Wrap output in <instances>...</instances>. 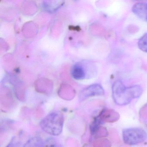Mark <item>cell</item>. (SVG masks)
<instances>
[{
	"label": "cell",
	"instance_id": "1",
	"mask_svg": "<svg viewBox=\"0 0 147 147\" xmlns=\"http://www.w3.org/2000/svg\"><path fill=\"white\" fill-rule=\"evenodd\" d=\"M143 92L142 88L136 85L126 87L120 80H117L112 86V97L116 104L125 105L133 99L140 97Z\"/></svg>",
	"mask_w": 147,
	"mask_h": 147
},
{
	"label": "cell",
	"instance_id": "2",
	"mask_svg": "<svg viewBox=\"0 0 147 147\" xmlns=\"http://www.w3.org/2000/svg\"><path fill=\"white\" fill-rule=\"evenodd\" d=\"M64 123V118L61 112L53 111L45 117L40 123L43 131L53 136H57L61 133Z\"/></svg>",
	"mask_w": 147,
	"mask_h": 147
},
{
	"label": "cell",
	"instance_id": "3",
	"mask_svg": "<svg viewBox=\"0 0 147 147\" xmlns=\"http://www.w3.org/2000/svg\"><path fill=\"white\" fill-rule=\"evenodd\" d=\"M147 138V134L145 131L140 128H130L123 131L124 142L128 145L141 143L145 141Z\"/></svg>",
	"mask_w": 147,
	"mask_h": 147
},
{
	"label": "cell",
	"instance_id": "4",
	"mask_svg": "<svg viewBox=\"0 0 147 147\" xmlns=\"http://www.w3.org/2000/svg\"><path fill=\"white\" fill-rule=\"evenodd\" d=\"M104 94L105 91L101 86L98 84H94L83 90L80 94V98L83 100L89 97L103 95Z\"/></svg>",
	"mask_w": 147,
	"mask_h": 147
},
{
	"label": "cell",
	"instance_id": "5",
	"mask_svg": "<svg viewBox=\"0 0 147 147\" xmlns=\"http://www.w3.org/2000/svg\"><path fill=\"white\" fill-rule=\"evenodd\" d=\"M132 12L143 21L147 22V3L139 2L132 6Z\"/></svg>",
	"mask_w": 147,
	"mask_h": 147
},
{
	"label": "cell",
	"instance_id": "6",
	"mask_svg": "<svg viewBox=\"0 0 147 147\" xmlns=\"http://www.w3.org/2000/svg\"><path fill=\"white\" fill-rule=\"evenodd\" d=\"M86 67L82 63H77L74 65L71 70L72 76L74 79L77 80H82L86 77Z\"/></svg>",
	"mask_w": 147,
	"mask_h": 147
},
{
	"label": "cell",
	"instance_id": "7",
	"mask_svg": "<svg viewBox=\"0 0 147 147\" xmlns=\"http://www.w3.org/2000/svg\"><path fill=\"white\" fill-rule=\"evenodd\" d=\"M101 121L107 122H115L119 118V115L117 113L111 110H104L98 116Z\"/></svg>",
	"mask_w": 147,
	"mask_h": 147
},
{
	"label": "cell",
	"instance_id": "8",
	"mask_svg": "<svg viewBox=\"0 0 147 147\" xmlns=\"http://www.w3.org/2000/svg\"><path fill=\"white\" fill-rule=\"evenodd\" d=\"M23 147H45V143L39 137H33L29 139Z\"/></svg>",
	"mask_w": 147,
	"mask_h": 147
},
{
	"label": "cell",
	"instance_id": "9",
	"mask_svg": "<svg viewBox=\"0 0 147 147\" xmlns=\"http://www.w3.org/2000/svg\"><path fill=\"white\" fill-rule=\"evenodd\" d=\"M138 46L142 51L147 53V32L141 37L138 40Z\"/></svg>",
	"mask_w": 147,
	"mask_h": 147
},
{
	"label": "cell",
	"instance_id": "10",
	"mask_svg": "<svg viewBox=\"0 0 147 147\" xmlns=\"http://www.w3.org/2000/svg\"><path fill=\"white\" fill-rule=\"evenodd\" d=\"M21 145V143L16 138L14 137L12 139L10 142L8 144L6 147H23Z\"/></svg>",
	"mask_w": 147,
	"mask_h": 147
}]
</instances>
